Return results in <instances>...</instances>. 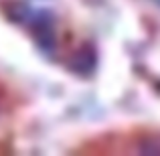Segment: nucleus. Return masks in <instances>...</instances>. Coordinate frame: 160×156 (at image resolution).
Here are the masks:
<instances>
[{"instance_id": "20e7f679", "label": "nucleus", "mask_w": 160, "mask_h": 156, "mask_svg": "<svg viewBox=\"0 0 160 156\" xmlns=\"http://www.w3.org/2000/svg\"><path fill=\"white\" fill-rule=\"evenodd\" d=\"M140 154H160V136H146L138 144Z\"/></svg>"}, {"instance_id": "7ed1b4c3", "label": "nucleus", "mask_w": 160, "mask_h": 156, "mask_svg": "<svg viewBox=\"0 0 160 156\" xmlns=\"http://www.w3.org/2000/svg\"><path fill=\"white\" fill-rule=\"evenodd\" d=\"M2 10L12 23H27V20L32 18L31 6L24 4V2H20V0H8V2H4Z\"/></svg>"}, {"instance_id": "39448f33", "label": "nucleus", "mask_w": 160, "mask_h": 156, "mask_svg": "<svg viewBox=\"0 0 160 156\" xmlns=\"http://www.w3.org/2000/svg\"><path fill=\"white\" fill-rule=\"evenodd\" d=\"M154 2H156V4H160V0H154Z\"/></svg>"}, {"instance_id": "f03ea898", "label": "nucleus", "mask_w": 160, "mask_h": 156, "mask_svg": "<svg viewBox=\"0 0 160 156\" xmlns=\"http://www.w3.org/2000/svg\"><path fill=\"white\" fill-rule=\"evenodd\" d=\"M95 65H98V53L91 45H83L77 51L67 59V67L77 75H89L93 73Z\"/></svg>"}, {"instance_id": "f257e3e1", "label": "nucleus", "mask_w": 160, "mask_h": 156, "mask_svg": "<svg viewBox=\"0 0 160 156\" xmlns=\"http://www.w3.org/2000/svg\"><path fill=\"white\" fill-rule=\"evenodd\" d=\"M32 24V37L37 45L43 51H53L55 49V28H53V16L49 12H39L32 14L31 18Z\"/></svg>"}]
</instances>
